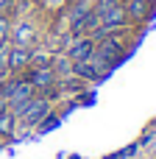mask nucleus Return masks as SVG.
Instances as JSON below:
<instances>
[{
    "label": "nucleus",
    "mask_w": 156,
    "mask_h": 159,
    "mask_svg": "<svg viewBox=\"0 0 156 159\" xmlns=\"http://www.w3.org/2000/svg\"><path fill=\"white\" fill-rule=\"evenodd\" d=\"M25 78L33 84V89H50V87H56V81H59L56 67H53L50 61H45V64H31Z\"/></svg>",
    "instance_id": "7"
},
{
    "label": "nucleus",
    "mask_w": 156,
    "mask_h": 159,
    "mask_svg": "<svg viewBox=\"0 0 156 159\" xmlns=\"http://www.w3.org/2000/svg\"><path fill=\"white\" fill-rule=\"evenodd\" d=\"M126 53H128V48H126L123 31H109V34L95 36V56H100V59L109 61L112 67H117V64L126 59Z\"/></svg>",
    "instance_id": "2"
},
{
    "label": "nucleus",
    "mask_w": 156,
    "mask_h": 159,
    "mask_svg": "<svg viewBox=\"0 0 156 159\" xmlns=\"http://www.w3.org/2000/svg\"><path fill=\"white\" fill-rule=\"evenodd\" d=\"M92 11L100 22V34L126 31V25H128V17H126V8H123L120 0H98V3H92Z\"/></svg>",
    "instance_id": "1"
},
{
    "label": "nucleus",
    "mask_w": 156,
    "mask_h": 159,
    "mask_svg": "<svg viewBox=\"0 0 156 159\" xmlns=\"http://www.w3.org/2000/svg\"><path fill=\"white\" fill-rule=\"evenodd\" d=\"M31 56H33V50H31L28 45H11V42H8V48H6L8 75H20L22 70H28V67H31Z\"/></svg>",
    "instance_id": "6"
},
{
    "label": "nucleus",
    "mask_w": 156,
    "mask_h": 159,
    "mask_svg": "<svg viewBox=\"0 0 156 159\" xmlns=\"http://www.w3.org/2000/svg\"><path fill=\"white\" fill-rule=\"evenodd\" d=\"M8 109H11V106H8V101L3 98V92H0V115H3V112H8Z\"/></svg>",
    "instance_id": "13"
},
{
    "label": "nucleus",
    "mask_w": 156,
    "mask_h": 159,
    "mask_svg": "<svg viewBox=\"0 0 156 159\" xmlns=\"http://www.w3.org/2000/svg\"><path fill=\"white\" fill-rule=\"evenodd\" d=\"M128 22H148L156 14V0H120Z\"/></svg>",
    "instance_id": "8"
},
{
    "label": "nucleus",
    "mask_w": 156,
    "mask_h": 159,
    "mask_svg": "<svg viewBox=\"0 0 156 159\" xmlns=\"http://www.w3.org/2000/svg\"><path fill=\"white\" fill-rule=\"evenodd\" d=\"M92 53H95V39L92 36H75L73 48L67 50V59L70 61H81V59H87Z\"/></svg>",
    "instance_id": "9"
},
{
    "label": "nucleus",
    "mask_w": 156,
    "mask_h": 159,
    "mask_svg": "<svg viewBox=\"0 0 156 159\" xmlns=\"http://www.w3.org/2000/svg\"><path fill=\"white\" fill-rule=\"evenodd\" d=\"M11 6H14V0H0V17H6L11 11Z\"/></svg>",
    "instance_id": "12"
},
{
    "label": "nucleus",
    "mask_w": 156,
    "mask_h": 159,
    "mask_svg": "<svg viewBox=\"0 0 156 159\" xmlns=\"http://www.w3.org/2000/svg\"><path fill=\"white\" fill-rule=\"evenodd\" d=\"M6 78H8V75H0V89H3V84H6Z\"/></svg>",
    "instance_id": "14"
},
{
    "label": "nucleus",
    "mask_w": 156,
    "mask_h": 159,
    "mask_svg": "<svg viewBox=\"0 0 156 159\" xmlns=\"http://www.w3.org/2000/svg\"><path fill=\"white\" fill-rule=\"evenodd\" d=\"M0 92H3V98L8 101V106H11V109H17L20 103H25L28 98H33V95H36L33 84H31L28 78H22V75H8Z\"/></svg>",
    "instance_id": "5"
},
{
    "label": "nucleus",
    "mask_w": 156,
    "mask_h": 159,
    "mask_svg": "<svg viewBox=\"0 0 156 159\" xmlns=\"http://www.w3.org/2000/svg\"><path fill=\"white\" fill-rule=\"evenodd\" d=\"M17 115H14V109H8V112H3L0 115V137H11L14 134V129H17Z\"/></svg>",
    "instance_id": "11"
},
{
    "label": "nucleus",
    "mask_w": 156,
    "mask_h": 159,
    "mask_svg": "<svg viewBox=\"0 0 156 159\" xmlns=\"http://www.w3.org/2000/svg\"><path fill=\"white\" fill-rule=\"evenodd\" d=\"M89 11H92V3H87V0H78V6H73V8H70V14H67V22H70V28H73V25H78V22H81V20H84Z\"/></svg>",
    "instance_id": "10"
},
{
    "label": "nucleus",
    "mask_w": 156,
    "mask_h": 159,
    "mask_svg": "<svg viewBox=\"0 0 156 159\" xmlns=\"http://www.w3.org/2000/svg\"><path fill=\"white\" fill-rule=\"evenodd\" d=\"M114 67L109 64V61H103L100 56H87V59H81V61H73V78H78V81H89V84H98V81H103V78H109V73H112Z\"/></svg>",
    "instance_id": "4"
},
{
    "label": "nucleus",
    "mask_w": 156,
    "mask_h": 159,
    "mask_svg": "<svg viewBox=\"0 0 156 159\" xmlns=\"http://www.w3.org/2000/svg\"><path fill=\"white\" fill-rule=\"evenodd\" d=\"M6 45H8V42H0V50H3V48H6Z\"/></svg>",
    "instance_id": "15"
},
{
    "label": "nucleus",
    "mask_w": 156,
    "mask_h": 159,
    "mask_svg": "<svg viewBox=\"0 0 156 159\" xmlns=\"http://www.w3.org/2000/svg\"><path fill=\"white\" fill-rule=\"evenodd\" d=\"M14 115H17V120L22 123V126H39L42 120H47L50 115H53V103L45 98V95H33V98H28L25 103H20L17 109H14Z\"/></svg>",
    "instance_id": "3"
}]
</instances>
